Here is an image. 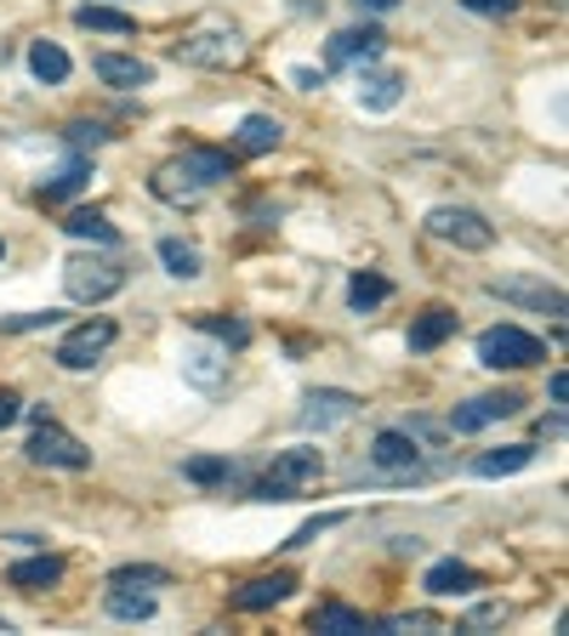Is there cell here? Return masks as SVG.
Instances as JSON below:
<instances>
[{"label":"cell","instance_id":"obj_1","mask_svg":"<svg viewBox=\"0 0 569 636\" xmlns=\"http://www.w3.org/2000/svg\"><path fill=\"white\" fill-rule=\"evenodd\" d=\"M228 176H233V160H228L222 149H188V154L166 160V165L149 176V188L160 193L166 205H200L206 193H211L217 182H228Z\"/></svg>","mask_w":569,"mask_h":636},{"label":"cell","instance_id":"obj_2","mask_svg":"<svg viewBox=\"0 0 569 636\" xmlns=\"http://www.w3.org/2000/svg\"><path fill=\"white\" fill-rule=\"evenodd\" d=\"M319 477H325V455L313 444L279 450L273 466L257 483V501H302V495H313V488H319Z\"/></svg>","mask_w":569,"mask_h":636},{"label":"cell","instance_id":"obj_3","mask_svg":"<svg viewBox=\"0 0 569 636\" xmlns=\"http://www.w3.org/2000/svg\"><path fill=\"white\" fill-rule=\"evenodd\" d=\"M171 58L188 63V69H240L246 63V34L233 23H200L171 46Z\"/></svg>","mask_w":569,"mask_h":636},{"label":"cell","instance_id":"obj_4","mask_svg":"<svg viewBox=\"0 0 569 636\" xmlns=\"http://www.w3.org/2000/svg\"><path fill=\"white\" fill-rule=\"evenodd\" d=\"M63 290H69V302L98 307V302H109V296L126 290V267L109 262V256H69L63 262Z\"/></svg>","mask_w":569,"mask_h":636},{"label":"cell","instance_id":"obj_5","mask_svg":"<svg viewBox=\"0 0 569 636\" xmlns=\"http://www.w3.org/2000/svg\"><path fill=\"white\" fill-rule=\"evenodd\" d=\"M541 359H547V341L518 330V324H496V330L479 335V364L485 370H530Z\"/></svg>","mask_w":569,"mask_h":636},{"label":"cell","instance_id":"obj_6","mask_svg":"<svg viewBox=\"0 0 569 636\" xmlns=\"http://www.w3.org/2000/svg\"><path fill=\"white\" fill-rule=\"evenodd\" d=\"M23 455H29L34 466H58V472H86V466H91V450L80 444L74 432H63L52 415H40V421H34Z\"/></svg>","mask_w":569,"mask_h":636},{"label":"cell","instance_id":"obj_7","mask_svg":"<svg viewBox=\"0 0 569 636\" xmlns=\"http://www.w3.org/2000/svg\"><path fill=\"white\" fill-rule=\"evenodd\" d=\"M433 239L456 244V251H490L496 244V222H485L479 211H467V205H433L421 222Z\"/></svg>","mask_w":569,"mask_h":636},{"label":"cell","instance_id":"obj_8","mask_svg":"<svg viewBox=\"0 0 569 636\" xmlns=\"http://www.w3.org/2000/svg\"><path fill=\"white\" fill-rule=\"evenodd\" d=\"M114 319H86V324H74L63 341H58V364L63 370H91V364H98L109 347H114Z\"/></svg>","mask_w":569,"mask_h":636},{"label":"cell","instance_id":"obj_9","mask_svg":"<svg viewBox=\"0 0 569 636\" xmlns=\"http://www.w3.org/2000/svg\"><path fill=\"white\" fill-rule=\"evenodd\" d=\"M496 302H512V307H525V313H563V290L547 284V279H525V273H507V279H490L485 284Z\"/></svg>","mask_w":569,"mask_h":636},{"label":"cell","instance_id":"obj_10","mask_svg":"<svg viewBox=\"0 0 569 636\" xmlns=\"http://www.w3.org/2000/svg\"><path fill=\"white\" fill-rule=\"evenodd\" d=\"M382 46H388L382 29H337L325 40V69H365L382 58Z\"/></svg>","mask_w":569,"mask_h":636},{"label":"cell","instance_id":"obj_11","mask_svg":"<svg viewBox=\"0 0 569 636\" xmlns=\"http://www.w3.org/2000/svg\"><path fill=\"white\" fill-rule=\"evenodd\" d=\"M353 410H359V398H353V393H342V386H319V393H308V398H302L297 426H302V432H330V426L353 421Z\"/></svg>","mask_w":569,"mask_h":636},{"label":"cell","instance_id":"obj_12","mask_svg":"<svg viewBox=\"0 0 569 636\" xmlns=\"http://www.w3.org/2000/svg\"><path fill=\"white\" fill-rule=\"evenodd\" d=\"M370 461L393 472V477H421V437H410L405 426H388V432H376V444H370Z\"/></svg>","mask_w":569,"mask_h":636},{"label":"cell","instance_id":"obj_13","mask_svg":"<svg viewBox=\"0 0 569 636\" xmlns=\"http://www.w3.org/2000/svg\"><path fill=\"white\" fill-rule=\"evenodd\" d=\"M525 410L518 393H490V398H472V404H456V415L445 421V432H485L490 421H507Z\"/></svg>","mask_w":569,"mask_h":636},{"label":"cell","instance_id":"obj_14","mask_svg":"<svg viewBox=\"0 0 569 636\" xmlns=\"http://www.w3.org/2000/svg\"><path fill=\"white\" fill-rule=\"evenodd\" d=\"M353 97H359V109H365V114H388V109L405 103V74H399V69H370V63H365Z\"/></svg>","mask_w":569,"mask_h":636},{"label":"cell","instance_id":"obj_15","mask_svg":"<svg viewBox=\"0 0 569 636\" xmlns=\"http://www.w3.org/2000/svg\"><path fill=\"white\" fill-rule=\"evenodd\" d=\"M182 375L194 381L200 393H217V386L228 381V347H206V341L182 347Z\"/></svg>","mask_w":569,"mask_h":636},{"label":"cell","instance_id":"obj_16","mask_svg":"<svg viewBox=\"0 0 569 636\" xmlns=\"http://www.w3.org/2000/svg\"><path fill=\"white\" fill-rule=\"evenodd\" d=\"M91 69H98V80H103V85H114V91L154 85V63H142V58H126V52H98V58H91Z\"/></svg>","mask_w":569,"mask_h":636},{"label":"cell","instance_id":"obj_17","mask_svg":"<svg viewBox=\"0 0 569 636\" xmlns=\"http://www.w3.org/2000/svg\"><path fill=\"white\" fill-rule=\"evenodd\" d=\"M421 585H427L433 597H472V592L485 585V574L467 568V563H456V557H445V563H433V568L421 574Z\"/></svg>","mask_w":569,"mask_h":636},{"label":"cell","instance_id":"obj_18","mask_svg":"<svg viewBox=\"0 0 569 636\" xmlns=\"http://www.w3.org/2000/svg\"><path fill=\"white\" fill-rule=\"evenodd\" d=\"M291 592H297V574H262V579H251V585L233 592V608H240V614H262V608L284 603Z\"/></svg>","mask_w":569,"mask_h":636},{"label":"cell","instance_id":"obj_19","mask_svg":"<svg viewBox=\"0 0 569 636\" xmlns=\"http://www.w3.org/2000/svg\"><path fill=\"white\" fill-rule=\"evenodd\" d=\"M63 579V557H23L7 568V585H18V592H52V585Z\"/></svg>","mask_w":569,"mask_h":636},{"label":"cell","instance_id":"obj_20","mask_svg":"<svg viewBox=\"0 0 569 636\" xmlns=\"http://www.w3.org/2000/svg\"><path fill=\"white\" fill-rule=\"evenodd\" d=\"M279 142H284V125L273 114H246L240 131H233V149L240 154H268V149H279Z\"/></svg>","mask_w":569,"mask_h":636},{"label":"cell","instance_id":"obj_21","mask_svg":"<svg viewBox=\"0 0 569 636\" xmlns=\"http://www.w3.org/2000/svg\"><path fill=\"white\" fill-rule=\"evenodd\" d=\"M450 335H456V313L450 307H427L410 324V353H433V347H445Z\"/></svg>","mask_w":569,"mask_h":636},{"label":"cell","instance_id":"obj_22","mask_svg":"<svg viewBox=\"0 0 569 636\" xmlns=\"http://www.w3.org/2000/svg\"><path fill=\"white\" fill-rule=\"evenodd\" d=\"M69 69H74V63H69V52H63L58 40H34V46H29V74H34L40 85H63Z\"/></svg>","mask_w":569,"mask_h":636},{"label":"cell","instance_id":"obj_23","mask_svg":"<svg viewBox=\"0 0 569 636\" xmlns=\"http://www.w3.org/2000/svg\"><path fill=\"white\" fill-rule=\"evenodd\" d=\"M74 23L91 29V34H131L137 18L120 12V7H103V0H86V7H74Z\"/></svg>","mask_w":569,"mask_h":636},{"label":"cell","instance_id":"obj_24","mask_svg":"<svg viewBox=\"0 0 569 636\" xmlns=\"http://www.w3.org/2000/svg\"><path fill=\"white\" fill-rule=\"evenodd\" d=\"M536 461L530 444H507V450H485L479 461H472V477H512V472H525Z\"/></svg>","mask_w":569,"mask_h":636},{"label":"cell","instance_id":"obj_25","mask_svg":"<svg viewBox=\"0 0 569 636\" xmlns=\"http://www.w3.org/2000/svg\"><path fill=\"white\" fill-rule=\"evenodd\" d=\"M86 182H91V160H86V154H74V160H69L52 182H40V200H46V205H63V200H74V193H80Z\"/></svg>","mask_w":569,"mask_h":636},{"label":"cell","instance_id":"obj_26","mask_svg":"<svg viewBox=\"0 0 569 636\" xmlns=\"http://www.w3.org/2000/svg\"><path fill=\"white\" fill-rule=\"evenodd\" d=\"M63 233H69V239H91V244H103V251H114V244H120V228H114L103 211H74V216L63 222Z\"/></svg>","mask_w":569,"mask_h":636},{"label":"cell","instance_id":"obj_27","mask_svg":"<svg viewBox=\"0 0 569 636\" xmlns=\"http://www.w3.org/2000/svg\"><path fill=\"white\" fill-rule=\"evenodd\" d=\"M313 630H325V636H365L370 625H365V614L348 608V603H325V608H313Z\"/></svg>","mask_w":569,"mask_h":636},{"label":"cell","instance_id":"obj_28","mask_svg":"<svg viewBox=\"0 0 569 636\" xmlns=\"http://www.w3.org/2000/svg\"><path fill=\"white\" fill-rule=\"evenodd\" d=\"M388 296H393V284H388L382 273H353V284H348V307H353V313L382 307Z\"/></svg>","mask_w":569,"mask_h":636},{"label":"cell","instance_id":"obj_29","mask_svg":"<svg viewBox=\"0 0 569 636\" xmlns=\"http://www.w3.org/2000/svg\"><path fill=\"white\" fill-rule=\"evenodd\" d=\"M154 592H137V585H114L109 592V614L114 619H154Z\"/></svg>","mask_w":569,"mask_h":636},{"label":"cell","instance_id":"obj_30","mask_svg":"<svg viewBox=\"0 0 569 636\" xmlns=\"http://www.w3.org/2000/svg\"><path fill=\"white\" fill-rule=\"evenodd\" d=\"M160 262H166L171 279H200V251L182 244V239H160Z\"/></svg>","mask_w":569,"mask_h":636},{"label":"cell","instance_id":"obj_31","mask_svg":"<svg viewBox=\"0 0 569 636\" xmlns=\"http://www.w3.org/2000/svg\"><path fill=\"white\" fill-rule=\"evenodd\" d=\"M194 324H200L206 335H217L222 347H246V341H251V324H246V319H217V313H200Z\"/></svg>","mask_w":569,"mask_h":636},{"label":"cell","instance_id":"obj_32","mask_svg":"<svg viewBox=\"0 0 569 636\" xmlns=\"http://www.w3.org/2000/svg\"><path fill=\"white\" fill-rule=\"evenodd\" d=\"M109 585H137V592H154V585H166V568H154V563H126V568H114Z\"/></svg>","mask_w":569,"mask_h":636},{"label":"cell","instance_id":"obj_33","mask_svg":"<svg viewBox=\"0 0 569 636\" xmlns=\"http://www.w3.org/2000/svg\"><path fill=\"white\" fill-rule=\"evenodd\" d=\"M228 472H233V466H228V461H217V455H200V461H188V466H182V477H188V483H222Z\"/></svg>","mask_w":569,"mask_h":636},{"label":"cell","instance_id":"obj_34","mask_svg":"<svg viewBox=\"0 0 569 636\" xmlns=\"http://www.w3.org/2000/svg\"><path fill=\"white\" fill-rule=\"evenodd\" d=\"M69 142H74V149L86 154V149H103V142H109V131H103L98 120H74V125H69Z\"/></svg>","mask_w":569,"mask_h":636},{"label":"cell","instance_id":"obj_35","mask_svg":"<svg viewBox=\"0 0 569 636\" xmlns=\"http://www.w3.org/2000/svg\"><path fill=\"white\" fill-rule=\"evenodd\" d=\"M63 313H52V307H46V313H18V319H0V330H7V335H18V330H46V324H58Z\"/></svg>","mask_w":569,"mask_h":636},{"label":"cell","instance_id":"obj_36","mask_svg":"<svg viewBox=\"0 0 569 636\" xmlns=\"http://www.w3.org/2000/svg\"><path fill=\"white\" fill-rule=\"evenodd\" d=\"M342 523V512H330V517H313V523H302L297 534H291V541H284V546H308V541H319V528H337Z\"/></svg>","mask_w":569,"mask_h":636},{"label":"cell","instance_id":"obj_37","mask_svg":"<svg viewBox=\"0 0 569 636\" xmlns=\"http://www.w3.org/2000/svg\"><path fill=\"white\" fill-rule=\"evenodd\" d=\"M461 7L479 18H507V12H518V0H461Z\"/></svg>","mask_w":569,"mask_h":636},{"label":"cell","instance_id":"obj_38","mask_svg":"<svg viewBox=\"0 0 569 636\" xmlns=\"http://www.w3.org/2000/svg\"><path fill=\"white\" fill-rule=\"evenodd\" d=\"M23 415V404H18V393H7V386H0V432H7L12 421Z\"/></svg>","mask_w":569,"mask_h":636},{"label":"cell","instance_id":"obj_39","mask_svg":"<svg viewBox=\"0 0 569 636\" xmlns=\"http://www.w3.org/2000/svg\"><path fill=\"white\" fill-rule=\"evenodd\" d=\"M291 80H297L302 91H319V85H325V69H308V63H297V69H291Z\"/></svg>","mask_w":569,"mask_h":636},{"label":"cell","instance_id":"obj_40","mask_svg":"<svg viewBox=\"0 0 569 636\" xmlns=\"http://www.w3.org/2000/svg\"><path fill=\"white\" fill-rule=\"evenodd\" d=\"M547 393H552V404H563V393H569V375H563V370L552 375V386H547Z\"/></svg>","mask_w":569,"mask_h":636},{"label":"cell","instance_id":"obj_41","mask_svg":"<svg viewBox=\"0 0 569 636\" xmlns=\"http://www.w3.org/2000/svg\"><path fill=\"white\" fill-rule=\"evenodd\" d=\"M399 0H359V12H393Z\"/></svg>","mask_w":569,"mask_h":636},{"label":"cell","instance_id":"obj_42","mask_svg":"<svg viewBox=\"0 0 569 636\" xmlns=\"http://www.w3.org/2000/svg\"><path fill=\"white\" fill-rule=\"evenodd\" d=\"M0 256H7V244H0Z\"/></svg>","mask_w":569,"mask_h":636}]
</instances>
